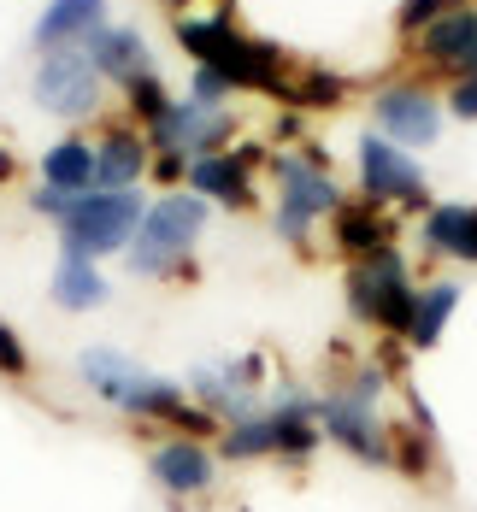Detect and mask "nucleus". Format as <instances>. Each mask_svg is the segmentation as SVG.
Returning <instances> with one entry per match:
<instances>
[{"label": "nucleus", "mask_w": 477, "mask_h": 512, "mask_svg": "<svg viewBox=\"0 0 477 512\" xmlns=\"http://www.w3.org/2000/svg\"><path fill=\"white\" fill-rule=\"evenodd\" d=\"M318 430H324L342 454H354L360 465H389V436H383L377 412H371L366 401H354L348 389L318 401Z\"/></svg>", "instance_id": "9"}, {"label": "nucleus", "mask_w": 477, "mask_h": 512, "mask_svg": "<svg viewBox=\"0 0 477 512\" xmlns=\"http://www.w3.org/2000/svg\"><path fill=\"white\" fill-rule=\"evenodd\" d=\"M189 183L201 201L218 206H254V183H248V154H201L189 159Z\"/></svg>", "instance_id": "17"}, {"label": "nucleus", "mask_w": 477, "mask_h": 512, "mask_svg": "<svg viewBox=\"0 0 477 512\" xmlns=\"http://www.w3.org/2000/svg\"><path fill=\"white\" fill-rule=\"evenodd\" d=\"M360 189L371 201H407L419 206L424 201V171L419 159L383 136H360Z\"/></svg>", "instance_id": "10"}, {"label": "nucleus", "mask_w": 477, "mask_h": 512, "mask_svg": "<svg viewBox=\"0 0 477 512\" xmlns=\"http://www.w3.org/2000/svg\"><path fill=\"white\" fill-rule=\"evenodd\" d=\"M36 106L53 118H89L101 106V71L89 65L83 48H59L42 53V71H36Z\"/></svg>", "instance_id": "7"}, {"label": "nucleus", "mask_w": 477, "mask_h": 512, "mask_svg": "<svg viewBox=\"0 0 477 512\" xmlns=\"http://www.w3.org/2000/svg\"><path fill=\"white\" fill-rule=\"evenodd\" d=\"M419 236H424L430 254H454L460 265H477V206H466V201L430 206Z\"/></svg>", "instance_id": "16"}, {"label": "nucleus", "mask_w": 477, "mask_h": 512, "mask_svg": "<svg viewBox=\"0 0 477 512\" xmlns=\"http://www.w3.org/2000/svg\"><path fill=\"white\" fill-rule=\"evenodd\" d=\"M395 460H401V471H413V477H424V471H430V454H424V442H419V436H407V430L395 436Z\"/></svg>", "instance_id": "27"}, {"label": "nucleus", "mask_w": 477, "mask_h": 512, "mask_svg": "<svg viewBox=\"0 0 477 512\" xmlns=\"http://www.w3.org/2000/svg\"><path fill=\"white\" fill-rule=\"evenodd\" d=\"M0 371H6V377H24V371H30V354H24V342L12 336V324H0Z\"/></svg>", "instance_id": "26"}, {"label": "nucleus", "mask_w": 477, "mask_h": 512, "mask_svg": "<svg viewBox=\"0 0 477 512\" xmlns=\"http://www.w3.org/2000/svg\"><path fill=\"white\" fill-rule=\"evenodd\" d=\"M101 24H106V0H48V12L36 18V36L30 42L42 53H59V48L89 42Z\"/></svg>", "instance_id": "15"}, {"label": "nucleus", "mask_w": 477, "mask_h": 512, "mask_svg": "<svg viewBox=\"0 0 477 512\" xmlns=\"http://www.w3.org/2000/svg\"><path fill=\"white\" fill-rule=\"evenodd\" d=\"M342 206V189L330 183V171L318 159H277V236L283 242H301L313 230V218L336 212Z\"/></svg>", "instance_id": "6"}, {"label": "nucleus", "mask_w": 477, "mask_h": 512, "mask_svg": "<svg viewBox=\"0 0 477 512\" xmlns=\"http://www.w3.org/2000/svg\"><path fill=\"white\" fill-rule=\"evenodd\" d=\"M224 95H230V83H224L218 71H207V65H201V71H195V95H189V101H195V106H218Z\"/></svg>", "instance_id": "29"}, {"label": "nucleus", "mask_w": 477, "mask_h": 512, "mask_svg": "<svg viewBox=\"0 0 477 512\" xmlns=\"http://www.w3.org/2000/svg\"><path fill=\"white\" fill-rule=\"evenodd\" d=\"M42 189H59V195H89L95 189V148L83 136H65L42 154Z\"/></svg>", "instance_id": "19"}, {"label": "nucleus", "mask_w": 477, "mask_h": 512, "mask_svg": "<svg viewBox=\"0 0 477 512\" xmlns=\"http://www.w3.org/2000/svg\"><path fill=\"white\" fill-rule=\"evenodd\" d=\"M330 218H336V248H342V254L366 259V254H377V248H395V224H389L377 206L342 201Z\"/></svg>", "instance_id": "20"}, {"label": "nucleus", "mask_w": 477, "mask_h": 512, "mask_svg": "<svg viewBox=\"0 0 477 512\" xmlns=\"http://www.w3.org/2000/svg\"><path fill=\"white\" fill-rule=\"evenodd\" d=\"M454 307H460V283H454V277H448V283H430V289H419L407 342H413V348H436V336H442V324L454 318Z\"/></svg>", "instance_id": "22"}, {"label": "nucleus", "mask_w": 477, "mask_h": 512, "mask_svg": "<svg viewBox=\"0 0 477 512\" xmlns=\"http://www.w3.org/2000/svg\"><path fill=\"white\" fill-rule=\"evenodd\" d=\"M142 212L148 206H142L136 189H89V195H77L71 212L59 218V242H65V254H77V259L118 254V248L136 242Z\"/></svg>", "instance_id": "3"}, {"label": "nucleus", "mask_w": 477, "mask_h": 512, "mask_svg": "<svg viewBox=\"0 0 477 512\" xmlns=\"http://www.w3.org/2000/svg\"><path fill=\"white\" fill-rule=\"evenodd\" d=\"M283 101L289 106H336L342 101V77H330V71H307L301 83L283 89Z\"/></svg>", "instance_id": "23"}, {"label": "nucleus", "mask_w": 477, "mask_h": 512, "mask_svg": "<svg viewBox=\"0 0 477 512\" xmlns=\"http://www.w3.org/2000/svg\"><path fill=\"white\" fill-rule=\"evenodd\" d=\"M148 471H154L159 489H171V495H207L212 477H218V460L195 436H171V442H159L148 454Z\"/></svg>", "instance_id": "13"}, {"label": "nucleus", "mask_w": 477, "mask_h": 512, "mask_svg": "<svg viewBox=\"0 0 477 512\" xmlns=\"http://www.w3.org/2000/svg\"><path fill=\"white\" fill-rule=\"evenodd\" d=\"M371 118H377V136L395 142V148H430L442 136V106L436 95H424L419 83H395L371 101Z\"/></svg>", "instance_id": "8"}, {"label": "nucleus", "mask_w": 477, "mask_h": 512, "mask_svg": "<svg viewBox=\"0 0 477 512\" xmlns=\"http://www.w3.org/2000/svg\"><path fill=\"white\" fill-rule=\"evenodd\" d=\"M413 301H419V289L407 283L401 248H377V254L348 265V307L366 324L389 330V336H407L413 330Z\"/></svg>", "instance_id": "5"}, {"label": "nucleus", "mask_w": 477, "mask_h": 512, "mask_svg": "<svg viewBox=\"0 0 477 512\" xmlns=\"http://www.w3.org/2000/svg\"><path fill=\"white\" fill-rule=\"evenodd\" d=\"M448 112H454V118H477V71L472 77H454V89H448Z\"/></svg>", "instance_id": "28"}, {"label": "nucleus", "mask_w": 477, "mask_h": 512, "mask_svg": "<svg viewBox=\"0 0 477 512\" xmlns=\"http://www.w3.org/2000/svg\"><path fill=\"white\" fill-rule=\"evenodd\" d=\"M177 42L195 53L207 71H218L230 89H265V95H277V101H283V89H289L283 53L271 48V42L242 36L230 18H183V24H177Z\"/></svg>", "instance_id": "2"}, {"label": "nucleus", "mask_w": 477, "mask_h": 512, "mask_svg": "<svg viewBox=\"0 0 477 512\" xmlns=\"http://www.w3.org/2000/svg\"><path fill=\"white\" fill-rule=\"evenodd\" d=\"M77 371H83V383L101 395L106 407L130 412V418H165V424H183L195 442H201L207 430H218L212 412L183 407V389H177V383H165V377H154V371H142L136 359L112 354V348H89V354L77 359Z\"/></svg>", "instance_id": "1"}, {"label": "nucleus", "mask_w": 477, "mask_h": 512, "mask_svg": "<svg viewBox=\"0 0 477 512\" xmlns=\"http://www.w3.org/2000/svg\"><path fill=\"white\" fill-rule=\"evenodd\" d=\"M130 106H136V118L159 124V118L171 112V95H165V83H159L154 71H148V77H136V83H130Z\"/></svg>", "instance_id": "24"}, {"label": "nucleus", "mask_w": 477, "mask_h": 512, "mask_svg": "<svg viewBox=\"0 0 477 512\" xmlns=\"http://www.w3.org/2000/svg\"><path fill=\"white\" fill-rule=\"evenodd\" d=\"M171 6H183V0H171Z\"/></svg>", "instance_id": "30"}, {"label": "nucleus", "mask_w": 477, "mask_h": 512, "mask_svg": "<svg viewBox=\"0 0 477 512\" xmlns=\"http://www.w3.org/2000/svg\"><path fill=\"white\" fill-rule=\"evenodd\" d=\"M201 230H207V201L201 195H165L142 212V230H136V242H130V271L136 277H165V271H177L189 248L201 242Z\"/></svg>", "instance_id": "4"}, {"label": "nucleus", "mask_w": 477, "mask_h": 512, "mask_svg": "<svg viewBox=\"0 0 477 512\" xmlns=\"http://www.w3.org/2000/svg\"><path fill=\"white\" fill-rule=\"evenodd\" d=\"M454 6H466V0H401V12H395V24L419 36L424 24H436V18H442V12H454Z\"/></svg>", "instance_id": "25"}, {"label": "nucleus", "mask_w": 477, "mask_h": 512, "mask_svg": "<svg viewBox=\"0 0 477 512\" xmlns=\"http://www.w3.org/2000/svg\"><path fill=\"white\" fill-rule=\"evenodd\" d=\"M142 171H148V142L136 130H106L95 148V189H136Z\"/></svg>", "instance_id": "18"}, {"label": "nucleus", "mask_w": 477, "mask_h": 512, "mask_svg": "<svg viewBox=\"0 0 477 512\" xmlns=\"http://www.w3.org/2000/svg\"><path fill=\"white\" fill-rule=\"evenodd\" d=\"M224 136H230V118L218 112V106H195V101H171V112L154 124V142H159V154H189V159H201V154H218L224 148Z\"/></svg>", "instance_id": "11"}, {"label": "nucleus", "mask_w": 477, "mask_h": 512, "mask_svg": "<svg viewBox=\"0 0 477 512\" xmlns=\"http://www.w3.org/2000/svg\"><path fill=\"white\" fill-rule=\"evenodd\" d=\"M419 53L436 71H448V77H472L477 71V6H454L436 24H424Z\"/></svg>", "instance_id": "12"}, {"label": "nucleus", "mask_w": 477, "mask_h": 512, "mask_svg": "<svg viewBox=\"0 0 477 512\" xmlns=\"http://www.w3.org/2000/svg\"><path fill=\"white\" fill-rule=\"evenodd\" d=\"M83 53H89V65L101 71V83L112 77V83H136V77H148L154 71V59H148V42L136 36V30H118V24H101L89 42H83Z\"/></svg>", "instance_id": "14"}, {"label": "nucleus", "mask_w": 477, "mask_h": 512, "mask_svg": "<svg viewBox=\"0 0 477 512\" xmlns=\"http://www.w3.org/2000/svg\"><path fill=\"white\" fill-rule=\"evenodd\" d=\"M53 301L65 312H89L106 301V277L95 271V259H77L65 254L59 259V271H53Z\"/></svg>", "instance_id": "21"}]
</instances>
